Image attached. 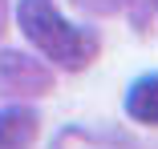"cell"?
I'll list each match as a JSON object with an SVG mask.
<instances>
[{"instance_id": "6", "label": "cell", "mask_w": 158, "mask_h": 149, "mask_svg": "<svg viewBox=\"0 0 158 149\" xmlns=\"http://www.w3.org/2000/svg\"><path fill=\"white\" fill-rule=\"evenodd\" d=\"M73 4L81 12H93V16H114V12H122L130 4V0H73Z\"/></svg>"}, {"instance_id": "7", "label": "cell", "mask_w": 158, "mask_h": 149, "mask_svg": "<svg viewBox=\"0 0 158 149\" xmlns=\"http://www.w3.org/2000/svg\"><path fill=\"white\" fill-rule=\"evenodd\" d=\"M0 24H4V4H0Z\"/></svg>"}, {"instance_id": "8", "label": "cell", "mask_w": 158, "mask_h": 149, "mask_svg": "<svg viewBox=\"0 0 158 149\" xmlns=\"http://www.w3.org/2000/svg\"><path fill=\"white\" fill-rule=\"evenodd\" d=\"M154 8H158V0H154Z\"/></svg>"}, {"instance_id": "5", "label": "cell", "mask_w": 158, "mask_h": 149, "mask_svg": "<svg viewBox=\"0 0 158 149\" xmlns=\"http://www.w3.org/2000/svg\"><path fill=\"white\" fill-rule=\"evenodd\" d=\"M53 149H134L126 137H114V133H98V129H81V125H69L61 129Z\"/></svg>"}, {"instance_id": "1", "label": "cell", "mask_w": 158, "mask_h": 149, "mask_svg": "<svg viewBox=\"0 0 158 149\" xmlns=\"http://www.w3.org/2000/svg\"><path fill=\"white\" fill-rule=\"evenodd\" d=\"M16 24L28 36V44H33L41 56H49L53 65H61V69L77 73V69H89L98 61L102 40L93 36L89 28L69 24L53 8V0H20L16 4Z\"/></svg>"}, {"instance_id": "2", "label": "cell", "mask_w": 158, "mask_h": 149, "mask_svg": "<svg viewBox=\"0 0 158 149\" xmlns=\"http://www.w3.org/2000/svg\"><path fill=\"white\" fill-rule=\"evenodd\" d=\"M0 81L12 93H45L53 85L49 69L41 61H33V56H24V52H4L0 56Z\"/></svg>"}, {"instance_id": "3", "label": "cell", "mask_w": 158, "mask_h": 149, "mask_svg": "<svg viewBox=\"0 0 158 149\" xmlns=\"http://www.w3.org/2000/svg\"><path fill=\"white\" fill-rule=\"evenodd\" d=\"M37 125L41 121L28 105H4L0 109V149H33Z\"/></svg>"}, {"instance_id": "4", "label": "cell", "mask_w": 158, "mask_h": 149, "mask_svg": "<svg viewBox=\"0 0 158 149\" xmlns=\"http://www.w3.org/2000/svg\"><path fill=\"white\" fill-rule=\"evenodd\" d=\"M126 113L134 117L138 125H158V73L138 77L126 93Z\"/></svg>"}]
</instances>
